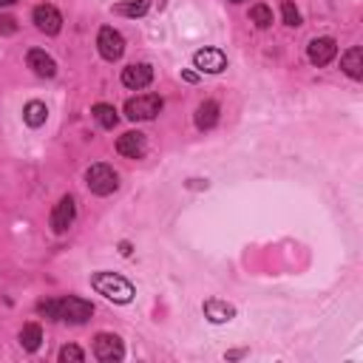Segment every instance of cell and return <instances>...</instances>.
Segmentation results:
<instances>
[{
	"label": "cell",
	"instance_id": "1",
	"mask_svg": "<svg viewBox=\"0 0 363 363\" xmlns=\"http://www.w3.org/2000/svg\"><path fill=\"white\" fill-rule=\"evenodd\" d=\"M37 312L45 315V318H54V320H65V323H85V320L94 315V306H91V301H85V298L68 295V298H48V301H40V303H37Z\"/></svg>",
	"mask_w": 363,
	"mask_h": 363
},
{
	"label": "cell",
	"instance_id": "2",
	"mask_svg": "<svg viewBox=\"0 0 363 363\" xmlns=\"http://www.w3.org/2000/svg\"><path fill=\"white\" fill-rule=\"evenodd\" d=\"M91 286H94L99 295H105L108 301H113V303H130L133 295H136L133 284H130L128 278L116 275V272H94V275H91Z\"/></svg>",
	"mask_w": 363,
	"mask_h": 363
},
{
	"label": "cell",
	"instance_id": "3",
	"mask_svg": "<svg viewBox=\"0 0 363 363\" xmlns=\"http://www.w3.org/2000/svg\"><path fill=\"white\" fill-rule=\"evenodd\" d=\"M85 184L96 196H111L119 187V176H116V170L111 164H91L85 170Z\"/></svg>",
	"mask_w": 363,
	"mask_h": 363
},
{
	"label": "cell",
	"instance_id": "4",
	"mask_svg": "<svg viewBox=\"0 0 363 363\" xmlns=\"http://www.w3.org/2000/svg\"><path fill=\"white\" fill-rule=\"evenodd\" d=\"M162 96L156 94H142V96H133L125 102V116L133 119V122H145V119H153L159 111H162Z\"/></svg>",
	"mask_w": 363,
	"mask_h": 363
},
{
	"label": "cell",
	"instance_id": "5",
	"mask_svg": "<svg viewBox=\"0 0 363 363\" xmlns=\"http://www.w3.org/2000/svg\"><path fill=\"white\" fill-rule=\"evenodd\" d=\"M96 48H99V54H102L108 62H113V60H119V57L125 54V37H122L116 28L102 26L99 34H96Z\"/></svg>",
	"mask_w": 363,
	"mask_h": 363
},
{
	"label": "cell",
	"instance_id": "6",
	"mask_svg": "<svg viewBox=\"0 0 363 363\" xmlns=\"http://www.w3.org/2000/svg\"><path fill=\"white\" fill-rule=\"evenodd\" d=\"M94 357L102 360V363H113V360H122L125 357V346L116 335L111 332H99L94 337Z\"/></svg>",
	"mask_w": 363,
	"mask_h": 363
},
{
	"label": "cell",
	"instance_id": "7",
	"mask_svg": "<svg viewBox=\"0 0 363 363\" xmlns=\"http://www.w3.org/2000/svg\"><path fill=\"white\" fill-rule=\"evenodd\" d=\"M74 218H77V201H74V196H62L57 201V207L51 210V230L57 235H62L74 224Z\"/></svg>",
	"mask_w": 363,
	"mask_h": 363
},
{
	"label": "cell",
	"instance_id": "8",
	"mask_svg": "<svg viewBox=\"0 0 363 363\" xmlns=\"http://www.w3.org/2000/svg\"><path fill=\"white\" fill-rule=\"evenodd\" d=\"M31 20H34V26H37L43 34H60V28H62V14H60L51 3H40V6L31 11Z\"/></svg>",
	"mask_w": 363,
	"mask_h": 363
},
{
	"label": "cell",
	"instance_id": "9",
	"mask_svg": "<svg viewBox=\"0 0 363 363\" xmlns=\"http://www.w3.org/2000/svg\"><path fill=\"white\" fill-rule=\"evenodd\" d=\"M335 54H337V43H335L332 37H315V40L306 45V57H309V62L318 65V68L329 65V62L335 60Z\"/></svg>",
	"mask_w": 363,
	"mask_h": 363
},
{
	"label": "cell",
	"instance_id": "10",
	"mask_svg": "<svg viewBox=\"0 0 363 363\" xmlns=\"http://www.w3.org/2000/svg\"><path fill=\"white\" fill-rule=\"evenodd\" d=\"M193 65L201 71V74H221L227 68V57L221 48H201L193 54Z\"/></svg>",
	"mask_w": 363,
	"mask_h": 363
},
{
	"label": "cell",
	"instance_id": "11",
	"mask_svg": "<svg viewBox=\"0 0 363 363\" xmlns=\"http://www.w3.org/2000/svg\"><path fill=\"white\" fill-rule=\"evenodd\" d=\"M153 82V68L147 62H133L128 68H122V85L130 91H142Z\"/></svg>",
	"mask_w": 363,
	"mask_h": 363
},
{
	"label": "cell",
	"instance_id": "12",
	"mask_svg": "<svg viewBox=\"0 0 363 363\" xmlns=\"http://www.w3.org/2000/svg\"><path fill=\"white\" fill-rule=\"evenodd\" d=\"M145 150H147V139H145V133H139V130H128V133H122V136L116 139V153H119V156L142 159Z\"/></svg>",
	"mask_w": 363,
	"mask_h": 363
},
{
	"label": "cell",
	"instance_id": "13",
	"mask_svg": "<svg viewBox=\"0 0 363 363\" xmlns=\"http://www.w3.org/2000/svg\"><path fill=\"white\" fill-rule=\"evenodd\" d=\"M26 60H28V68H31L37 77H45V79H51V77L57 74V62H54V60H51V57H48L43 48H31Z\"/></svg>",
	"mask_w": 363,
	"mask_h": 363
},
{
	"label": "cell",
	"instance_id": "14",
	"mask_svg": "<svg viewBox=\"0 0 363 363\" xmlns=\"http://www.w3.org/2000/svg\"><path fill=\"white\" fill-rule=\"evenodd\" d=\"M233 315H235V309L227 301H218V298L204 301V318L210 323H227V320H233Z\"/></svg>",
	"mask_w": 363,
	"mask_h": 363
},
{
	"label": "cell",
	"instance_id": "15",
	"mask_svg": "<svg viewBox=\"0 0 363 363\" xmlns=\"http://www.w3.org/2000/svg\"><path fill=\"white\" fill-rule=\"evenodd\" d=\"M340 68H343L352 79H360V77H363V51H360V45H352V48L340 57Z\"/></svg>",
	"mask_w": 363,
	"mask_h": 363
},
{
	"label": "cell",
	"instance_id": "16",
	"mask_svg": "<svg viewBox=\"0 0 363 363\" xmlns=\"http://www.w3.org/2000/svg\"><path fill=\"white\" fill-rule=\"evenodd\" d=\"M45 119H48V108H45V102H40V99L26 102V108H23V122H26L28 128H40Z\"/></svg>",
	"mask_w": 363,
	"mask_h": 363
},
{
	"label": "cell",
	"instance_id": "17",
	"mask_svg": "<svg viewBox=\"0 0 363 363\" xmlns=\"http://www.w3.org/2000/svg\"><path fill=\"white\" fill-rule=\"evenodd\" d=\"M216 122H218V105H216L213 99L201 102V105L196 108V128L207 130V128H213Z\"/></svg>",
	"mask_w": 363,
	"mask_h": 363
},
{
	"label": "cell",
	"instance_id": "18",
	"mask_svg": "<svg viewBox=\"0 0 363 363\" xmlns=\"http://www.w3.org/2000/svg\"><path fill=\"white\" fill-rule=\"evenodd\" d=\"M40 343H43V329H40V323H26V326L20 329V346H23L26 352H37Z\"/></svg>",
	"mask_w": 363,
	"mask_h": 363
},
{
	"label": "cell",
	"instance_id": "19",
	"mask_svg": "<svg viewBox=\"0 0 363 363\" xmlns=\"http://www.w3.org/2000/svg\"><path fill=\"white\" fill-rule=\"evenodd\" d=\"M94 119H96L102 128H113V125L119 122V113H116L113 105H108V102H96V105H94Z\"/></svg>",
	"mask_w": 363,
	"mask_h": 363
},
{
	"label": "cell",
	"instance_id": "20",
	"mask_svg": "<svg viewBox=\"0 0 363 363\" xmlns=\"http://www.w3.org/2000/svg\"><path fill=\"white\" fill-rule=\"evenodd\" d=\"M250 20H252L258 28H269V26H272V9L264 6V3H255V6L250 9Z\"/></svg>",
	"mask_w": 363,
	"mask_h": 363
},
{
	"label": "cell",
	"instance_id": "21",
	"mask_svg": "<svg viewBox=\"0 0 363 363\" xmlns=\"http://www.w3.org/2000/svg\"><path fill=\"white\" fill-rule=\"evenodd\" d=\"M147 6H150V0H130V3L116 6L113 11H116V14H128V17H142V14L147 11Z\"/></svg>",
	"mask_w": 363,
	"mask_h": 363
},
{
	"label": "cell",
	"instance_id": "22",
	"mask_svg": "<svg viewBox=\"0 0 363 363\" xmlns=\"http://www.w3.org/2000/svg\"><path fill=\"white\" fill-rule=\"evenodd\" d=\"M281 14H284V23H286V26H292V28L301 26V11L295 9L292 0H284V3H281Z\"/></svg>",
	"mask_w": 363,
	"mask_h": 363
},
{
	"label": "cell",
	"instance_id": "23",
	"mask_svg": "<svg viewBox=\"0 0 363 363\" xmlns=\"http://www.w3.org/2000/svg\"><path fill=\"white\" fill-rule=\"evenodd\" d=\"M60 360H62V363H82V360H85V352L71 343V346H62V349H60Z\"/></svg>",
	"mask_w": 363,
	"mask_h": 363
},
{
	"label": "cell",
	"instance_id": "24",
	"mask_svg": "<svg viewBox=\"0 0 363 363\" xmlns=\"http://www.w3.org/2000/svg\"><path fill=\"white\" fill-rule=\"evenodd\" d=\"M17 31V20L14 17H0V34H14Z\"/></svg>",
	"mask_w": 363,
	"mask_h": 363
},
{
	"label": "cell",
	"instance_id": "25",
	"mask_svg": "<svg viewBox=\"0 0 363 363\" xmlns=\"http://www.w3.org/2000/svg\"><path fill=\"white\" fill-rule=\"evenodd\" d=\"M11 3H17V0H0V9H3V6H11Z\"/></svg>",
	"mask_w": 363,
	"mask_h": 363
},
{
	"label": "cell",
	"instance_id": "26",
	"mask_svg": "<svg viewBox=\"0 0 363 363\" xmlns=\"http://www.w3.org/2000/svg\"><path fill=\"white\" fill-rule=\"evenodd\" d=\"M230 3H244V0H230Z\"/></svg>",
	"mask_w": 363,
	"mask_h": 363
}]
</instances>
